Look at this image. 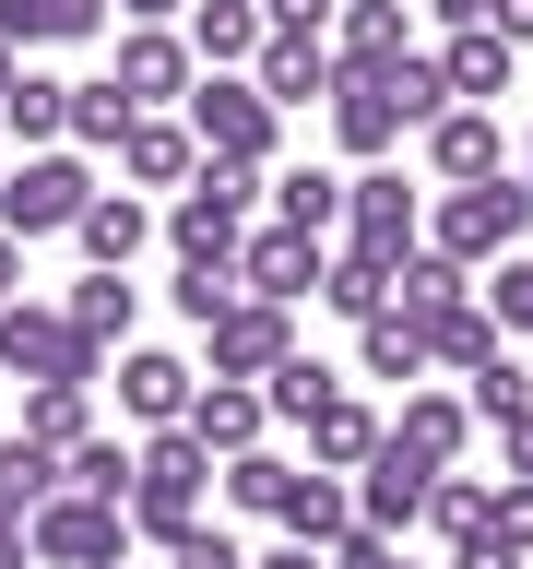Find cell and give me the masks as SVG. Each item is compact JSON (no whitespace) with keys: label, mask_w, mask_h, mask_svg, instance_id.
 <instances>
[{"label":"cell","mask_w":533,"mask_h":569,"mask_svg":"<svg viewBox=\"0 0 533 569\" xmlns=\"http://www.w3.org/2000/svg\"><path fill=\"white\" fill-rule=\"evenodd\" d=\"M497 546L533 558V475H497Z\"/></svg>","instance_id":"cell-43"},{"label":"cell","mask_w":533,"mask_h":569,"mask_svg":"<svg viewBox=\"0 0 533 569\" xmlns=\"http://www.w3.org/2000/svg\"><path fill=\"white\" fill-rule=\"evenodd\" d=\"M95 202H107L95 154H24V167H12V190H0V226L36 249V238H71Z\"/></svg>","instance_id":"cell-4"},{"label":"cell","mask_w":533,"mask_h":569,"mask_svg":"<svg viewBox=\"0 0 533 569\" xmlns=\"http://www.w3.org/2000/svg\"><path fill=\"white\" fill-rule=\"evenodd\" d=\"M249 83H261V96L273 107H332V83H344V60H332V36H273V48H261V71H249Z\"/></svg>","instance_id":"cell-23"},{"label":"cell","mask_w":533,"mask_h":569,"mask_svg":"<svg viewBox=\"0 0 533 569\" xmlns=\"http://www.w3.org/2000/svg\"><path fill=\"white\" fill-rule=\"evenodd\" d=\"M522 238H533V190L522 178H474V190H439V202H426V249H451L462 273L522 261Z\"/></svg>","instance_id":"cell-1"},{"label":"cell","mask_w":533,"mask_h":569,"mask_svg":"<svg viewBox=\"0 0 533 569\" xmlns=\"http://www.w3.org/2000/svg\"><path fill=\"white\" fill-rule=\"evenodd\" d=\"M284 356H309V345H296V309H273V297H238V309L202 332V380H273Z\"/></svg>","instance_id":"cell-9"},{"label":"cell","mask_w":533,"mask_h":569,"mask_svg":"<svg viewBox=\"0 0 533 569\" xmlns=\"http://www.w3.org/2000/svg\"><path fill=\"white\" fill-rule=\"evenodd\" d=\"M12 439H36V451H83V439H95V391H83V380H36L24 391V427H12Z\"/></svg>","instance_id":"cell-28"},{"label":"cell","mask_w":533,"mask_h":569,"mask_svg":"<svg viewBox=\"0 0 533 569\" xmlns=\"http://www.w3.org/2000/svg\"><path fill=\"white\" fill-rule=\"evenodd\" d=\"M403 131H415V119H403V96H391V71H344V83H332V142H344L355 167H391Z\"/></svg>","instance_id":"cell-11"},{"label":"cell","mask_w":533,"mask_h":569,"mask_svg":"<svg viewBox=\"0 0 533 569\" xmlns=\"http://www.w3.org/2000/svg\"><path fill=\"white\" fill-rule=\"evenodd\" d=\"M344 249H368V261H415L426 249V190L403 167H355V213H344Z\"/></svg>","instance_id":"cell-8"},{"label":"cell","mask_w":533,"mask_h":569,"mask_svg":"<svg viewBox=\"0 0 533 569\" xmlns=\"http://www.w3.org/2000/svg\"><path fill=\"white\" fill-rule=\"evenodd\" d=\"M426 178L439 190H474V178H510V142H497V107H451L426 131Z\"/></svg>","instance_id":"cell-17"},{"label":"cell","mask_w":533,"mask_h":569,"mask_svg":"<svg viewBox=\"0 0 533 569\" xmlns=\"http://www.w3.org/2000/svg\"><path fill=\"white\" fill-rule=\"evenodd\" d=\"M190 439H202L213 462L273 451V391H261V380H202V403H190Z\"/></svg>","instance_id":"cell-14"},{"label":"cell","mask_w":533,"mask_h":569,"mask_svg":"<svg viewBox=\"0 0 533 569\" xmlns=\"http://www.w3.org/2000/svg\"><path fill=\"white\" fill-rule=\"evenodd\" d=\"M522 190H533V131H522Z\"/></svg>","instance_id":"cell-53"},{"label":"cell","mask_w":533,"mask_h":569,"mask_svg":"<svg viewBox=\"0 0 533 569\" xmlns=\"http://www.w3.org/2000/svg\"><path fill=\"white\" fill-rule=\"evenodd\" d=\"M284 533H296V546H344L355 533V475H296V498H284Z\"/></svg>","instance_id":"cell-31"},{"label":"cell","mask_w":533,"mask_h":569,"mask_svg":"<svg viewBox=\"0 0 533 569\" xmlns=\"http://www.w3.org/2000/svg\"><path fill=\"white\" fill-rule=\"evenodd\" d=\"M451 569H533V558H510V546H474V558H451Z\"/></svg>","instance_id":"cell-51"},{"label":"cell","mask_w":533,"mask_h":569,"mask_svg":"<svg viewBox=\"0 0 533 569\" xmlns=\"http://www.w3.org/2000/svg\"><path fill=\"white\" fill-rule=\"evenodd\" d=\"M71 238H83V273H131L142 249L167 238V213L142 202V190H107V202L83 213V226H71Z\"/></svg>","instance_id":"cell-18"},{"label":"cell","mask_w":533,"mask_h":569,"mask_svg":"<svg viewBox=\"0 0 533 569\" xmlns=\"http://www.w3.org/2000/svg\"><path fill=\"white\" fill-rule=\"evenodd\" d=\"M36 569H131V510L60 487L48 510H36Z\"/></svg>","instance_id":"cell-7"},{"label":"cell","mask_w":533,"mask_h":569,"mask_svg":"<svg viewBox=\"0 0 533 569\" xmlns=\"http://www.w3.org/2000/svg\"><path fill=\"white\" fill-rule=\"evenodd\" d=\"M190 48H202V71H261L273 12L261 0H190Z\"/></svg>","instance_id":"cell-21"},{"label":"cell","mask_w":533,"mask_h":569,"mask_svg":"<svg viewBox=\"0 0 533 569\" xmlns=\"http://www.w3.org/2000/svg\"><path fill=\"white\" fill-rule=\"evenodd\" d=\"M238 284H249V297H273V309H296V297H320V284H332V249L296 238V226H261V238L238 249Z\"/></svg>","instance_id":"cell-13"},{"label":"cell","mask_w":533,"mask_h":569,"mask_svg":"<svg viewBox=\"0 0 533 569\" xmlns=\"http://www.w3.org/2000/svg\"><path fill=\"white\" fill-rule=\"evenodd\" d=\"M190 403H202V368L190 356H167V345H131L119 356V416L154 439V427H190Z\"/></svg>","instance_id":"cell-12"},{"label":"cell","mask_w":533,"mask_h":569,"mask_svg":"<svg viewBox=\"0 0 533 569\" xmlns=\"http://www.w3.org/2000/svg\"><path fill=\"white\" fill-rule=\"evenodd\" d=\"M486 356H510V332H497V309H486V297H474V309H451L439 332H426V368H462V380H474Z\"/></svg>","instance_id":"cell-38"},{"label":"cell","mask_w":533,"mask_h":569,"mask_svg":"<svg viewBox=\"0 0 533 569\" xmlns=\"http://www.w3.org/2000/svg\"><path fill=\"white\" fill-rule=\"evenodd\" d=\"M95 36H119L107 0H0V48H12V60H36V48H95Z\"/></svg>","instance_id":"cell-15"},{"label":"cell","mask_w":533,"mask_h":569,"mask_svg":"<svg viewBox=\"0 0 533 569\" xmlns=\"http://www.w3.org/2000/svg\"><path fill=\"white\" fill-rule=\"evenodd\" d=\"M131 131H142V107L119 96L107 71H95V83H71V154H119Z\"/></svg>","instance_id":"cell-35"},{"label":"cell","mask_w":533,"mask_h":569,"mask_svg":"<svg viewBox=\"0 0 533 569\" xmlns=\"http://www.w3.org/2000/svg\"><path fill=\"white\" fill-rule=\"evenodd\" d=\"M60 309H71V332H83V345H95V356H131L142 284H131V273H83V284H71V297H60Z\"/></svg>","instance_id":"cell-26"},{"label":"cell","mask_w":533,"mask_h":569,"mask_svg":"<svg viewBox=\"0 0 533 569\" xmlns=\"http://www.w3.org/2000/svg\"><path fill=\"white\" fill-rule=\"evenodd\" d=\"M119 24H167V12H190V0H107Z\"/></svg>","instance_id":"cell-50"},{"label":"cell","mask_w":533,"mask_h":569,"mask_svg":"<svg viewBox=\"0 0 533 569\" xmlns=\"http://www.w3.org/2000/svg\"><path fill=\"white\" fill-rule=\"evenodd\" d=\"M107 83H119L142 119H178V107L202 96V48H190V24H119V48H107Z\"/></svg>","instance_id":"cell-5"},{"label":"cell","mask_w":533,"mask_h":569,"mask_svg":"<svg viewBox=\"0 0 533 569\" xmlns=\"http://www.w3.org/2000/svg\"><path fill=\"white\" fill-rule=\"evenodd\" d=\"M332 569H415V558H403V546H391V533H368V522H355L344 546H332Z\"/></svg>","instance_id":"cell-45"},{"label":"cell","mask_w":533,"mask_h":569,"mask_svg":"<svg viewBox=\"0 0 533 569\" xmlns=\"http://www.w3.org/2000/svg\"><path fill=\"white\" fill-rule=\"evenodd\" d=\"M0 380H24V391H36V380H83V391H95L107 356L71 332L60 297H24V309H0Z\"/></svg>","instance_id":"cell-6"},{"label":"cell","mask_w":533,"mask_h":569,"mask_svg":"<svg viewBox=\"0 0 533 569\" xmlns=\"http://www.w3.org/2000/svg\"><path fill=\"white\" fill-rule=\"evenodd\" d=\"M510 60H522V48H510V36H486V24H462L451 48H439V71H451L462 107H497V96H510Z\"/></svg>","instance_id":"cell-30"},{"label":"cell","mask_w":533,"mask_h":569,"mask_svg":"<svg viewBox=\"0 0 533 569\" xmlns=\"http://www.w3.org/2000/svg\"><path fill=\"white\" fill-rule=\"evenodd\" d=\"M178 569H249V546H238V533H225V522H202V533H190V546H178Z\"/></svg>","instance_id":"cell-44"},{"label":"cell","mask_w":533,"mask_h":569,"mask_svg":"<svg viewBox=\"0 0 533 569\" xmlns=\"http://www.w3.org/2000/svg\"><path fill=\"white\" fill-rule=\"evenodd\" d=\"M296 439H309L320 475H368V462H380V439H391V416H380V403H355V391H332V403H320Z\"/></svg>","instance_id":"cell-19"},{"label":"cell","mask_w":533,"mask_h":569,"mask_svg":"<svg viewBox=\"0 0 533 569\" xmlns=\"http://www.w3.org/2000/svg\"><path fill=\"white\" fill-rule=\"evenodd\" d=\"M60 498V451L36 439H0V533H36V510Z\"/></svg>","instance_id":"cell-29"},{"label":"cell","mask_w":533,"mask_h":569,"mask_svg":"<svg viewBox=\"0 0 533 569\" xmlns=\"http://www.w3.org/2000/svg\"><path fill=\"white\" fill-rule=\"evenodd\" d=\"M426 510H439V462H415V451H403V439H380V462L355 475V522H368V533H391V546H403V533H415Z\"/></svg>","instance_id":"cell-10"},{"label":"cell","mask_w":533,"mask_h":569,"mask_svg":"<svg viewBox=\"0 0 533 569\" xmlns=\"http://www.w3.org/2000/svg\"><path fill=\"white\" fill-rule=\"evenodd\" d=\"M60 487H83V498H107V510H131V487H142V439H83V451L60 462Z\"/></svg>","instance_id":"cell-34"},{"label":"cell","mask_w":533,"mask_h":569,"mask_svg":"<svg viewBox=\"0 0 533 569\" xmlns=\"http://www.w3.org/2000/svg\"><path fill=\"white\" fill-rule=\"evenodd\" d=\"M249 202H261V178H249V167H213V154H202V178L167 202V249L190 261V273H238V249L261 238V226H249Z\"/></svg>","instance_id":"cell-2"},{"label":"cell","mask_w":533,"mask_h":569,"mask_svg":"<svg viewBox=\"0 0 533 569\" xmlns=\"http://www.w3.org/2000/svg\"><path fill=\"white\" fill-rule=\"evenodd\" d=\"M296 475H309L296 451H238V462H225V510H249V522H284Z\"/></svg>","instance_id":"cell-33"},{"label":"cell","mask_w":533,"mask_h":569,"mask_svg":"<svg viewBox=\"0 0 533 569\" xmlns=\"http://www.w3.org/2000/svg\"><path fill=\"white\" fill-rule=\"evenodd\" d=\"M462 403H474V427H510L533 403V368H522V356H486V368L462 380Z\"/></svg>","instance_id":"cell-40"},{"label":"cell","mask_w":533,"mask_h":569,"mask_svg":"<svg viewBox=\"0 0 533 569\" xmlns=\"http://www.w3.org/2000/svg\"><path fill=\"white\" fill-rule=\"evenodd\" d=\"M238 297H249V284H238V273H190V261H178V284H167V309H178V320H190V332H213V320L238 309Z\"/></svg>","instance_id":"cell-41"},{"label":"cell","mask_w":533,"mask_h":569,"mask_svg":"<svg viewBox=\"0 0 533 569\" xmlns=\"http://www.w3.org/2000/svg\"><path fill=\"white\" fill-rule=\"evenodd\" d=\"M486 309H497V332H533V249H522V261H497Z\"/></svg>","instance_id":"cell-42"},{"label":"cell","mask_w":533,"mask_h":569,"mask_svg":"<svg viewBox=\"0 0 533 569\" xmlns=\"http://www.w3.org/2000/svg\"><path fill=\"white\" fill-rule=\"evenodd\" d=\"M320 309L332 320H391V261H368V249H332V284H320Z\"/></svg>","instance_id":"cell-36"},{"label":"cell","mask_w":533,"mask_h":569,"mask_svg":"<svg viewBox=\"0 0 533 569\" xmlns=\"http://www.w3.org/2000/svg\"><path fill=\"white\" fill-rule=\"evenodd\" d=\"M426 533H439L451 558L497 546V487H486V475H439V510H426Z\"/></svg>","instance_id":"cell-32"},{"label":"cell","mask_w":533,"mask_h":569,"mask_svg":"<svg viewBox=\"0 0 533 569\" xmlns=\"http://www.w3.org/2000/svg\"><path fill=\"white\" fill-rule=\"evenodd\" d=\"M391 439H403L415 462H439V475H462V451H474V403H462V391H403Z\"/></svg>","instance_id":"cell-20"},{"label":"cell","mask_w":533,"mask_h":569,"mask_svg":"<svg viewBox=\"0 0 533 569\" xmlns=\"http://www.w3.org/2000/svg\"><path fill=\"white\" fill-rule=\"evenodd\" d=\"M355 213V178L344 167H273V226H296V238H332V226H344Z\"/></svg>","instance_id":"cell-22"},{"label":"cell","mask_w":533,"mask_h":569,"mask_svg":"<svg viewBox=\"0 0 533 569\" xmlns=\"http://www.w3.org/2000/svg\"><path fill=\"white\" fill-rule=\"evenodd\" d=\"M119 178H131V190H190V178H202V131H190V119H142V131L119 142Z\"/></svg>","instance_id":"cell-24"},{"label":"cell","mask_w":533,"mask_h":569,"mask_svg":"<svg viewBox=\"0 0 533 569\" xmlns=\"http://www.w3.org/2000/svg\"><path fill=\"white\" fill-rule=\"evenodd\" d=\"M261 391H273V427H309L320 403L344 391V368H320V356H284V368H273V380H261Z\"/></svg>","instance_id":"cell-39"},{"label":"cell","mask_w":533,"mask_h":569,"mask_svg":"<svg viewBox=\"0 0 533 569\" xmlns=\"http://www.w3.org/2000/svg\"><path fill=\"white\" fill-rule=\"evenodd\" d=\"M355 380H403V391H415V380H426V332H415L403 309L368 320V332H355Z\"/></svg>","instance_id":"cell-37"},{"label":"cell","mask_w":533,"mask_h":569,"mask_svg":"<svg viewBox=\"0 0 533 569\" xmlns=\"http://www.w3.org/2000/svg\"><path fill=\"white\" fill-rule=\"evenodd\" d=\"M12 83H24V60H12V48H0V107H12Z\"/></svg>","instance_id":"cell-52"},{"label":"cell","mask_w":533,"mask_h":569,"mask_svg":"<svg viewBox=\"0 0 533 569\" xmlns=\"http://www.w3.org/2000/svg\"><path fill=\"white\" fill-rule=\"evenodd\" d=\"M249 569H332V546H296V533H273V546H261Z\"/></svg>","instance_id":"cell-47"},{"label":"cell","mask_w":533,"mask_h":569,"mask_svg":"<svg viewBox=\"0 0 533 569\" xmlns=\"http://www.w3.org/2000/svg\"><path fill=\"white\" fill-rule=\"evenodd\" d=\"M0 190H12V167H0Z\"/></svg>","instance_id":"cell-54"},{"label":"cell","mask_w":533,"mask_h":569,"mask_svg":"<svg viewBox=\"0 0 533 569\" xmlns=\"http://www.w3.org/2000/svg\"><path fill=\"white\" fill-rule=\"evenodd\" d=\"M486 36H510V48H533V0H486Z\"/></svg>","instance_id":"cell-48"},{"label":"cell","mask_w":533,"mask_h":569,"mask_svg":"<svg viewBox=\"0 0 533 569\" xmlns=\"http://www.w3.org/2000/svg\"><path fill=\"white\" fill-rule=\"evenodd\" d=\"M332 60L344 71H403L415 60V0H344L332 12Z\"/></svg>","instance_id":"cell-16"},{"label":"cell","mask_w":533,"mask_h":569,"mask_svg":"<svg viewBox=\"0 0 533 569\" xmlns=\"http://www.w3.org/2000/svg\"><path fill=\"white\" fill-rule=\"evenodd\" d=\"M0 309H24V238L0 226Z\"/></svg>","instance_id":"cell-49"},{"label":"cell","mask_w":533,"mask_h":569,"mask_svg":"<svg viewBox=\"0 0 533 569\" xmlns=\"http://www.w3.org/2000/svg\"><path fill=\"white\" fill-rule=\"evenodd\" d=\"M190 131H202V154L213 167H249V178H273V154H284V107L249 83V71H202V96L178 107Z\"/></svg>","instance_id":"cell-3"},{"label":"cell","mask_w":533,"mask_h":569,"mask_svg":"<svg viewBox=\"0 0 533 569\" xmlns=\"http://www.w3.org/2000/svg\"><path fill=\"white\" fill-rule=\"evenodd\" d=\"M497 475H533V403H522L510 427H497Z\"/></svg>","instance_id":"cell-46"},{"label":"cell","mask_w":533,"mask_h":569,"mask_svg":"<svg viewBox=\"0 0 533 569\" xmlns=\"http://www.w3.org/2000/svg\"><path fill=\"white\" fill-rule=\"evenodd\" d=\"M0 131L24 142V154H71V83L24 60V83H12V107H0Z\"/></svg>","instance_id":"cell-27"},{"label":"cell","mask_w":533,"mask_h":569,"mask_svg":"<svg viewBox=\"0 0 533 569\" xmlns=\"http://www.w3.org/2000/svg\"><path fill=\"white\" fill-rule=\"evenodd\" d=\"M391 309L415 320V332H439V320H451V309H474V273H462L451 249H415V261L391 273Z\"/></svg>","instance_id":"cell-25"}]
</instances>
